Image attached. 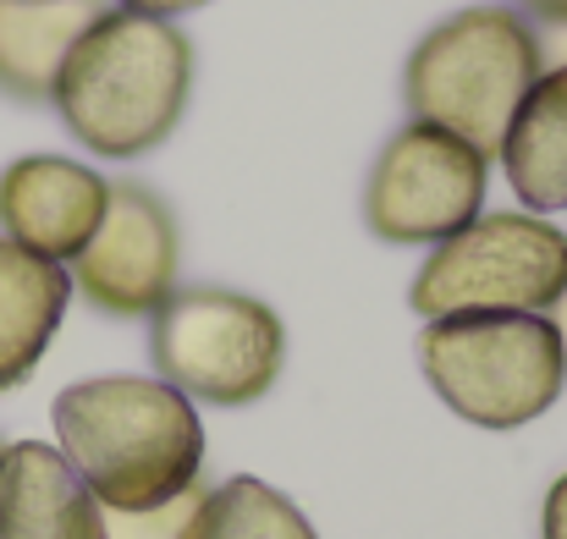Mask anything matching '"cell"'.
Here are the masks:
<instances>
[{
	"label": "cell",
	"instance_id": "cell-14",
	"mask_svg": "<svg viewBox=\"0 0 567 539\" xmlns=\"http://www.w3.org/2000/svg\"><path fill=\"white\" fill-rule=\"evenodd\" d=\"M183 539H320L315 524L265 479H226V485H204L193 501Z\"/></svg>",
	"mask_w": 567,
	"mask_h": 539
},
{
	"label": "cell",
	"instance_id": "cell-3",
	"mask_svg": "<svg viewBox=\"0 0 567 539\" xmlns=\"http://www.w3.org/2000/svg\"><path fill=\"white\" fill-rule=\"evenodd\" d=\"M546 72L540 33L513 6H468L430 28L402 72V100L413 122L446 127L496 160L507 122L518 116L524 94Z\"/></svg>",
	"mask_w": 567,
	"mask_h": 539
},
{
	"label": "cell",
	"instance_id": "cell-10",
	"mask_svg": "<svg viewBox=\"0 0 567 539\" xmlns=\"http://www.w3.org/2000/svg\"><path fill=\"white\" fill-rule=\"evenodd\" d=\"M0 539H105V507L61 446L17 440L0 452Z\"/></svg>",
	"mask_w": 567,
	"mask_h": 539
},
{
	"label": "cell",
	"instance_id": "cell-17",
	"mask_svg": "<svg viewBox=\"0 0 567 539\" xmlns=\"http://www.w3.org/2000/svg\"><path fill=\"white\" fill-rule=\"evenodd\" d=\"M127 11H144V17H183V11H198V6H209V0H122Z\"/></svg>",
	"mask_w": 567,
	"mask_h": 539
},
{
	"label": "cell",
	"instance_id": "cell-1",
	"mask_svg": "<svg viewBox=\"0 0 567 539\" xmlns=\"http://www.w3.org/2000/svg\"><path fill=\"white\" fill-rule=\"evenodd\" d=\"M61 457L105 512H150L188 496L204 474V424L193 396L166 380H78L50 407Z\"/></svg>",
	"mask_w": 567,
	"mask_h": 539
},
{
	"label": "cell",
	"instance_id": "cell-6",
	"mask_svg": "<svg viewBox=\"0 0 567 539\" xmlns=\"http://www.w3.org/2000/svg\"><path fill=\"white\" fill-rule=\"evenodd\" d=\"M150 359L166 385L209 407L259 402L287 359L270 303L231 287H183L150 314Z\"/></svg>",
	"mask_w": 567,
	"mask_h": 539
},
{
	"label": "cell",
	"instance_id": "cell-11",
	"mask_svg": "<svg viewBox=\"0 0 567 539\" xmlns=\"http://www.w3.org/2000/svg\"><path fill=\"white\" fill-rule=\"evenodd\" d=\"M72 303V270L0 237V391H17L55 342Z\"/></svg>",
	"mask_w": 567,
	"mask_h": 539
},
{
	"label": "cell",
	"instance_id": "cell-21",
	"mask_svg": "<svg viewBox=\"0 0 567 539\" xmlns=\"http://www.w3.org/2000/svg\"><path fill=\"white\" fill-rule=\"evenodd\" d=\"M0 452H6V440H0Z\"/></svg>",
	"mask_w": 567,
	"mask_h": 539
},
{
	"label": "cell",
	"instance_id": "cell-9",
	"mask_svg": "<svg viewBox=\"0 0 567 539\" xmlns=\"http://www.w3.org/2000/svg\"><path fill=\"white\" fill-rule=\"evenodd\" d=\"M105 198L111 182L94 166H78L66 155H22L0 172V237L39 259L72 265L89 248Z\"/></svg>",
	"mask_w": 567,
	"mask_h": 539
},
{
	"label": "cell",
	"instance_id": "cell-8",
	"mask_svg": "<svg viewBox=\"0 0 567 539\" xmlns=\"http://www.w3.org/2000/svg\"><path fill=\"white\" fill-rule=\"evenodd\" d=\"M72 287L116 320L155 314L177 292V220L172 209L138 187L111 182L105 215L89 237V248L72 259Z\"/></svg>",
	"mask_w": 567,
	"mask_h": 539
},
{
	"label": "cell",
	"instance_id": "cell-19",
	"mask_svg": "<svg viewBox=\"0 0 567 539\" xmlns=\"http://www.w3.org/2000/svg\"><path fill=\"white\" fill-rule=\"evenodd\" d=\"M524 11H535L540 22H551V28H567V0H518Z\"/></svg>",
	"mask_w": 567,
	"mask_h": 539
},
{
	"label": "cell",
	"instance_id": "cell-13",
	"mask_svg": "<svg viewBox=\"0 0 567 539\" xmlns=\"http://www.w3.org/2000/svg\"><path fill=\"white\" fill-rule=\"evenodd\" d=\"M518 204L535 215L567 209V66H546L524 94L496 149Z\"/></svg>",
	"mask_w": 567,
	"mask_h": 539
},
{
	"label": "cell",
	"instance_id": "cell-15",
	"mask_svg": "<svg viewBox=\"0 0 567 539\" xmlns=\"http://www.w3.org/2000/svg\"><path fill=\"white\" fill-rule=\"evenodd\" d=\"M204 485H193L188 496L166 501V507H150V512H105V539H183L193 501H198Z\"/></svg>",
	"mask_w": 567,
	"mask_h": 539
},
{
	"label": "cell",
	"instance_id": "cell-4",
	"mask_svg": "<svg viewBox=\"0 0 567 539\" xmlns=\"http://www.w3.org/2000/svg\"><path fill=\"white\" fill-rule=\"evenodd\" d=\"M419 369L430 391L480 429L535 424L567 385V359L546 314H446L424 320Z\"/></svg>",
	"mask_w": 567,
	"mask_h": 539
},
{
	"label": "cell",
	"instance_id": "cell-5",
	"mask_svg": "<svg viewBox=\"0 0 567 539\" xmlns=\"http://www.w3.org/2000/svg\"><path fill=\"white\" fill-rule=\"evenodd\" d=\"M567 292V231L546 215L496 209L430 248L413 276V314H551Z\"/></svg>",
	"mask_w": 567,
	"mask_h": 539
},
{
	"label": "cell",
	"instance_id": "cell-2",
	"mask_svg": "<svg viewBox=\"0 0 567 539\" xmlns=\"http://www.w3.org/2000/svg\"><path fill=\"white\" fill-rule=\"evenodd\" d=\"M193 89V44L166 17L105 11L66 55L55 77V111L66 133L100 160H138L161 149Z\"/></svg>",
	"mask_w": 567,
	"mask_h": 539
},
{
	"label": "cell",
	"instance_id": "cell-12",
	"mask_svg": "<svg viewBox=\"0 0 567 539\" xmlns=\"http://www.w3.org/2000/svg\"><path fill=\"white\" fill-rule=\"evenodd\" d=\"M105 11V0H0V94L50 100L72 44Z\"/></svg>",
	"mask_w": 567,
	"mask_h": 539
},
{
	"label": "cell",
	"instance_id": "cell-20",
	"mask_svg": "<svg viewBox=\"0 0 567 539\" xmlns=\"http://www.w3.org/2000/svg\"><path fill=\"white\" fill-rule=\"evenodd\" d=\"M546 320L557 325V342H563V359H567V292L557 298V303H551V314H546Z\"/></svg>",
	"mask_w": 567,
	"mask_h": 539
},
{
	"label": "cell",
	"instance_id": "cell-7",
	"mask_svg": "<svg viewBox=\"0 0 567 539\" xmlns=\"http://www.w3.org/2000/svg\"><path fill=\"white\" fill-rule=\"evenodd\" d=\"M485 182L491 160L474 144H463L446 127L408 122L402 133H391L370 172L364 220L380 242L435 248L485 209Z\"/></svg>",
	"mask_w": 567,
	"mask_h": 539
},
{
	"label": "cell",
	"instance_id": "cell-16",
	"mask_svg": "<svg viewBox=\"0 0 567 539\" xmlns=\"http://www.w3.org/2000/svg\"><path fill=\"white\" fill-rule=\"evenodd\" d=\"M540 539H567V474L546 490V518H540Z\"/></svg>",
	"mask_w": 567,
	"mask_h": 539
},
{
	"label": "cell",
	"instance_id": "cell-18",
	"mask_svg": "<svg viewBox=\"0 0 567 539\" xmlns=\"http://www.w3.org/2000/svg\"><path fill=\"white\" fill-rule=\"evenodd\" d=\"M540 55H546V66H567V28H551V22H546V33H540Z\"/></svg>",
	"mask_w": 567,
	"mask_h": 539
}]
</instances>
